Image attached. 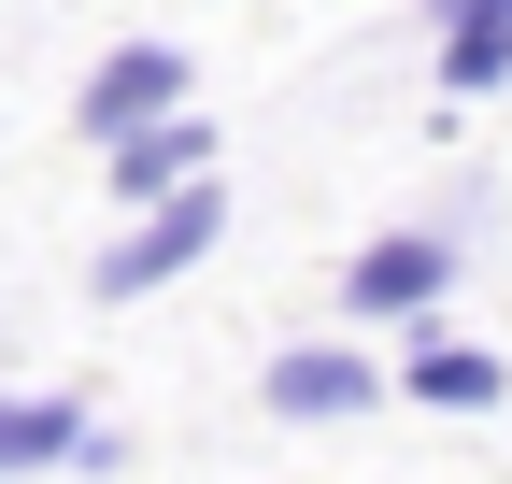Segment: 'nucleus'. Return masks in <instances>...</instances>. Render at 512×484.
Instances as JSON below:
<instances>
[{
	"instance_id": "1",
	"label": "nucleus",
	"mask_w": 512,
	"mask_h": 484,
	"mask_svg": "<svg viewBox=\"0 0 512 484\" xmlns=\"http://www.w3.org/2000/svg\"><path fill=\"white\" fill-rule=\"evenodd\" d=\"M228 242V186H185V200H157L128 242H100V271H86V299H143V285H171V271H200Z\"/></svg>"
},
{
	"instance_id": "2",
	"label": "nucleus",
	"mask_w": 512,
	"mask_h": 484,
	"mask_svg": "<svg viewBox=\"0 0 512 484\" xmlns=\"http://www.w3.org/2000/svg\"><path fill=\"white\" fill-rule=\"evenodd\" d=\"M441 285H456V228H384V242L342 257V314L413 328V314H441Z\"/></svg>"
},
{
	"instance_id": "3",
	"label": "nucleus",
	"mask_w": 512,
	"mask_h": 484,
	"mask_svg": "<svg viewBox=\"0 0 512 484\" xmlns=\"http://www.w3.org/2000/svg\"><path fill=\"white\" fill-rule=\"evenodd\" d=\"M185 86H200V57H185V43H114L100 72H86V143H128V129H171V114H200Z\"/></svg>"
},
{
	"instance_id": "4",
	"label": "nucleus",
	"mask_w": 512,
	"mask_h": 484,
	"mask_svg": "<svg viewBox=\"0 0 512 484\" xmlns=\"http://www.w3.org/2000/svg\"><path fill=\"white\" fill-rule=\"evenodd\" d=\"M214 171V114H171V129H128V143H100V200H128V214H157V200H185Z\"/></svg>"
},
{
	"instance_id": "5",
	"label": "nucleus",
	"mask_w": 512,
	"mask_h": 484,
	"mask_svg": "<svg viewBox=\"0 0 512 484\" xmlns=\"http://www.w3.org/2000/svg\"><path fill=\"white\" fill-rule=\"evenodd\" d=\"M256 399H271L285 428H342V413L384 399V371H370V356H342V342H285L271 371H256Z\"/></svg>"
},
{
	"instance_id": "6",
	"label": "nucleus",
	"mask_w": 512,
	"mask_h": 484,
	"mask_svg": "<svg viewBox=\"0 0 512 484\" xmlns=\"http://www.w3.org/2000/svg\"><path fill=\"white\" fill-rule=\"evenodd\" d=\"M512 86V0H441V100Z\"/></svg>"
},
{
	"instance_id": "7",
	"label": "nucleus",
	"mask_w": 512,
	"mask_h": 484,
	"mask_svg": "<svg viewBox=\"0 0 512 484\" xmlns=\"http://www.w3.org/2000/svg\"><path fill=\"white\" fill-rule=\"evenodd\" d=\"M86 399H0V484L15 470H86Z\"/></svg>"
},
{
	"instance_id": "8",
	"label": "nucleus",
	"mask_w": 512,
	"mask_h": 484,
	"mask_svg": "<svg viewBox=\"0 0 512 484\" xmlns=\"http://www.w3.org/2000/svg\"><path fill=\"white\" fill-rule=\"evenodd\" d=\"M399 385H413L427 413H484V399H498L512 371H498V356H484V342H441V328H427V342L399 356Z\"/></svg>"
}]
</instances>
